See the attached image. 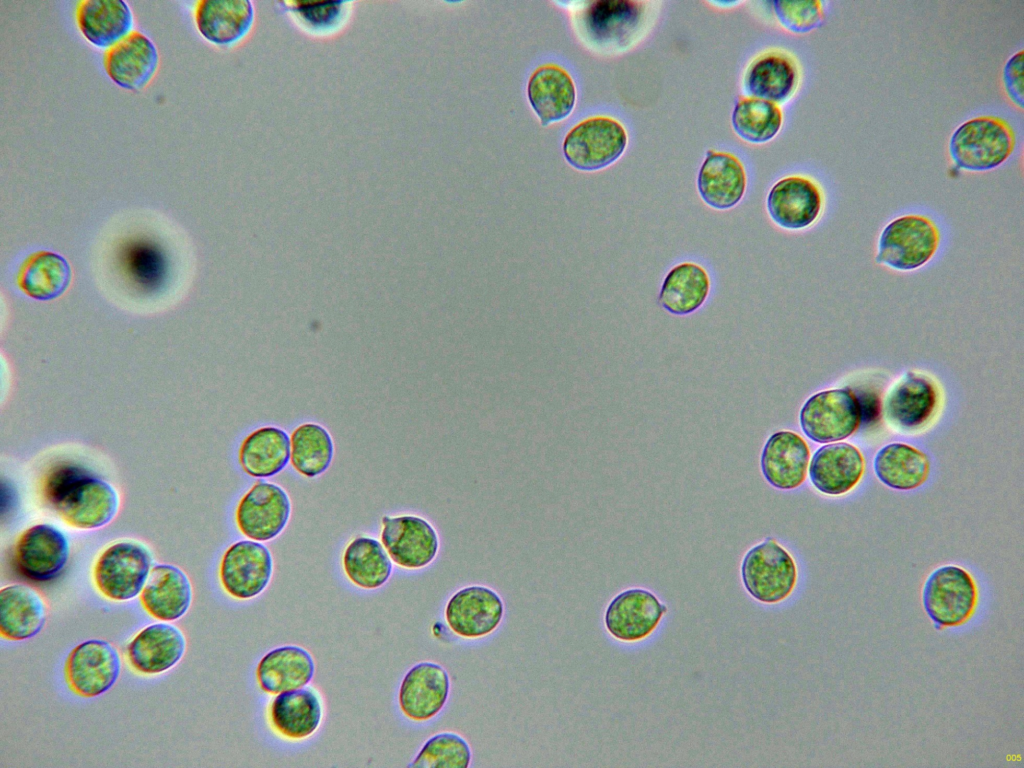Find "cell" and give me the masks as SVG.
<instances>
[{"label": "cell", "instance_id": "obj_37", "mask_svg": "<svg viewBox=\"0 0 1024 768\" xmlns=\"http://www.w3.org/2000/svg\"><path fill=\"white\" fill-rule=\"evenodd\" d=\"M343 568L348 579L363 589H376L391 576L392 562L382 543L370 537H357L346 547Z\"/></svg>", "mask_w": 1024, "mask_h": 768}, {"label": "cell", "instance_id": "obj_31", "mask_svg": "<svg viewBox=\"0 0 1024 768\" xmlns=\"http://www.w3.org/2000/svg\"><path fill=\"white\" fill-rule=\"evenodd\" d=\"M253 15V5L248 0H202L196 4L194 19L197 30L207 41L226 46L246 35Z\"/></svg>", "mask_w": 1024, "mask_h": 768}, {"label": "cell", "instance_id": "obj_30", "mask_svg": "<svg viewBox=\"0 0 1024 768\" xmlns=\"http://www.w3.org/2000/svg\"><path fill=\"white\" fill-rule=\"evenodd\" d=\"M527 95L542 125H547L564 119L572 112L576 88L566 70L555 64H546L530 76Z\"/></svg>", "mask_w": 1024, "mask_h": 768}, {"label": "cell", "instance_id": "obj_35", "mask_svg": "<svg viewBox=\"0 0 1024 768\" xmlns=\"http://www.w3.org/2000/svg\"><path fill=\"white\" fill-rule=\"evenodd\" d=\"M874 472L881 483L895 490H913L928 478L930 461L917 448L904 443L882 447L874 458Z\"/></svg>", "mask_w": 1024, "mask_h": 768}, {"label": "cell", "instance_id": "obj_13", "mask_svg": "<svg viewBox=\"0 0 1024 768\" xmlns=\"http://www.w3.org/2000/svg\"><path fill=\"white\" fill-rule=\"evenodd\" d=\"M291 513L288 494L279 485L258 481L240 500L236 523L241 533L258 542L269 541L286 527Z\"/></svg>", "mask_w": 1024, "mask_h": 768}, {"label": "cell", "instance_id": "obj_14", "mask_svg": "<svg viewBox=\"0 0 1024 768\" xmlns=\"http://www.w3.org/2000/svg\"><path fill=\"white\" fill-rule=\"evenodd\" d=\"M504 603L491 588L473 585L455 592L447 601L444 618L450 630L464 639L493 633L504 616Z\"/></svg>", "mask_w": 1024, "mask_h": 768}, {"label": "cell", "instance_id": "obj_21", "mask_svg": "<svg viewBox=\"0 0 1024 768\" xmlns=\"http://www.w3.org/2000/svg\"><path fill=\"white\" fill-rule=\"evenodd\" d=\"M186 650V638L175 625L151 624L139 631L126 647L130 666L138 673L156 675L174 667Z\"/></svg>", "mask_w": 1024, "mask_h": 768}, {"label": "cell", "instance_id": "obj_6", "mask_svg": "<svg viewBox=\"0 0 1024 768\" xmlns=\"http://www.w3.org/2000/svg\"><path fill=\"white\" fill-rule=\"evenodd\" d=\"M940 243L936 224L922 215H905L882 231L876 262L897 270H914L932 259Z\"/></svg>", "mask_w": 1024, "mask_h": 768}, {"label": "cell", "instance_id": "obj_16", "mask_svg": "<svg viewBox=\"0 0 1024 768\" xmlns=\"http://www.w3.org/2000/svg\"><path fill=\"white\" fill-rule=\"evenodd\" d=\"M382 523L381 543L395 564L405 569H420L435 559L438 535L425 519L385 516Z\"/></svg>", "mask_w": 1024, "mask_h": 768}, {"label": "cell", "instance_id": "obj_29", "mask_svg": "<svg viewBox=\"0 0 1024 768\" xmlns=\"http://www.w3.org/2000/svg\"><path fill=\"white\" fill-rule=\"evenodd\" d=\"M47 618L46 604L32 587L13 584L0 590V635L22 641L37 635Z\"/></svg>", "mask_w": 1024, "mask_h": 768}, {"label": "cell", "instance_id": "obj_24", "mask_svg": "<svg viewBox=\"0 0 1024 768\" xmlns=\"http://www.w3.org/2000/svg\"><path fill=\"white\" fill-rule=\"evenodd\" d=\"M746 186L745 168L735 155L707 153L697 176V189L704 203L718 210L730 209L741 201Z\"/></svg>", "mask_w": 1024, "mask_h": 768}, {"label": "cell", "instance_id": "obj_20", "mask_svg": "<svg viewBox=\"0 0 1024 768\" xmlns=\"http://www.w3.org/2000/svg\"><path fill=\"white\" fill-rule=\"evenodd\" d=\"M810 450L806 441L790 430L776 431L766 440L760 458L765 480L774 488L792 490L806 479Z\"/></svg>", "mask_w": 1024, "mask_h": 768}, {"label": "cell", "instance_id": "obj_5", "mask_svg": "<svg viewBox=\"0 0 1024 768\" xmlns=\"http://www.w3.org/2000/svg\"><path fill=\"white\" fill-rule=\"evenodd\" d=\"M977 603L976 582L960 566L936 568L923 585V608L938 628L963 625L973 616Z\"/></svg>", "mask_w": 1024, "mask_h": 768}, {"label": "cell", "instance_id": "obj_17", "mask_svg": "<svg viewBox=\"0 0 1024 768\" xmlns=\"http://www.w3.org/2000/svg\"><path fill=\"white\" fill-rule=\"evenodd\" d=\"M823 206L821 190L812 179L787 176L770 189L766 208L770 218L779 227L801 230L810 227L819 218Z\"/></svg>", "mask_w": 1024, "mask_h": 768}, {"label": "cell", "instance_id": "obj_32", "mask_svg": "<svg viewBox=\"0 0 1024 768\" xmlns=\"http://www.w3.org/2000/svg\"><path fill=\"white\" fill-rule=\"evenodd\" d=\"M645 3L632 0H598L585 14L588 31L606 45H622L631 40L644 22Z\"/></svg>", "mask_w": 1024, "mask_h": 768}, {"label": "cell", "instance_id": "obj_39", "mask_svg": "<svg viewBox=\"0 0 1024 768\" xmlns=\"http://www.w3.org/2000/svg\"><path fill=\"white\" fill-rule=\"evenodd\" d=\"M731 122L734 132L742 140L761 144L773 139L780 131L783 114L777 104L748 96L735 104Z\"/></svg>", "mask_w": 1024, "mask_h": 768}, {"label": "cell", "instance_id": "obj_19", "mask_svg": "<svg viewBox=\"0 0 1024 768\" xmlns=\"http://www.w3.org/2000/svg\"><path fill=\"white\" fill-rule=\"evenodd\" d=\"M159 62L156 45L139 31H133L104 54V68L109 78L130 91L145 88L156 75Z\"/></svg>", "mask_w": 1024, "mask_h": 768}, {"label": "cell", "instance_id": "obj_22", "mask_svg": "<svg viewBox=\"0 0 1024 768\" xmlns=\"http://www.w3.org/2000/svg\"><path fill=\"white\" fill-rule=\"evenodd\" d=\"M865 461L860 450L846 442L820 447L809 463V477L819 492L838 496L851 491L861 480Z\"/></svg>", "mask_w": 1024, "mask_h": 768}, {"label": "cell", "instance_id": "obj_15", "mask_svg": "<svg viewBox=\"0 0 1024 768\" xmlns=\"http://www.w3.org/2000/svg\"><path fill=\"white\" fill-rule=\"evenodd\" d=\"M667 606L655 594L643 588L620 592L608 604L604 624L608 633L622 642L647 638L659 625Z\"/></svg>", "mask_w": 1024, "mask_h": 768}, {"label": "cell", "instance_id": "obj_25", "mask_svg": "<svg viewBox=\"0 0 1024 768\" xmlns=\"http://www.w3.org/2000/svg\"><path fill=\"white\" fill-rule=\"evenodd\" d=\"M799 68L792 56L771 50L757 56L747 67L743 87L749 97L775 104L788 100L797 89Z\"/></svg>", "mask_w": 1024, "mask_h": 768}, {"label": "cell", "instance_id": "obj_40", "mask_svg": "<svg viewBox=\"0 0 1024 768\" xmlns=\"http://www.w3.org/2000/svg\"><path fill=\"white\" fill-rule=\"evenodd\" d=\"M329 432L319 424L305 423L291 435V464L300 474L313 478L325 472L333 458Z\"/></svg>", "mask_w": 1024, "mask_h": 768}, {"label": "cell", "instance_id": "obj_9", "mask_svg": "<svg viewBox=\"0 0 1024 768\" xmlns=\"http://www.w3.org/2000/svg\"><path fill=\"white\" fill-rule=\"evenodd\" d=\"M70 556L65 534L50 524L28 527L17 538L12 549V563L24 578L46 582L58 577Z\"/></svg>", "mask_w": 1024, "mask_h": 768}, {"label": "cell", "instance_id": "obj_18", "mask_svg": "<svg viewBox=\"0 0 1024 768\" xmlns=\"http://www.w3.org/2000/svg\"><path fill=\"white\" fill-rule=\"evenodd\" d=\"M449 692L447 671L435 662H419L407 671L401 681L399 707L410 720L428 721L444 708Z\"/></svg>", "mask_w": 1024, "mask_h": 768}, {"label": "cell", "instance_id": "obj_23", "mask_svg": "<svg viewBox=\"0 0 1024 768\" xmlns=\"http://www.w3.org/2000/svg\"><path fill=\"white\" fill-rule=\"evenodd\" d=\"M139 599L153 618L163 622L175 621L184 616L191 605V582L179 567L158 564L152 567Z\"/></svg>", "mask_w": 1024, "mask_h": 768}, {"label": "cell", "instance_id": "obj_34", "mask_svg": "<svg viewBox=\"0 0 1024 768\" xmlns=\"http://www.w3.org/2000/svg\"><path fill=\"white\" fill-rule=\"evenodd\" d=\"M291 458V438L277 427L259 428L249 434L239 449V462L244 472L257 478L281 472Z\"/></svg>", "mask_w": 1024, "mask_h": 768}, {"label": "cell", "instance_id": "obj_43", "mask_svg": "<svg viewBox=\"0 0 1024 768\" xmlns=\"http://www.w3.org/2000/svg\"><path fill=\"white\" fill-rule=\"evenodd\" d=\"M343 5V1H306L296 2L292 10L309 26L326 28L338 21Z\"/></svg>", "mask_w": 1024, "mask_h": 768}, {"label": "cell", "instance_id": "obj_26", "mask_svg": "<svg viewBox=\"0 0 1024 768\" xmlns=\"http://www.w3.org/2000/svg\"><path fill=\"white\" fill-rule=\"evenodd\" d=\"M314 673L313 656L297 645L272 649L261 658L256 668L259 687L271 695L304 688L311 682Z\"/></svg>", "mask_w": 1024, "mask_h": 768}, {"label": "cell", "instance_id": "obj_33", "mask_svg": "<svg viewBox=\"0 0 1024 768\" xmlns=\"http://www.w3.org/2000/svg\"><path fill=\"white\" fill-rule=\"evenodd\" d=\"M710 285V277L705 268L694 262H682L666 274L658 302L673 315H688L704 304Z\"/></svg>", "mask_w": 1024, "mask_h": 768}, {"label": "cell", "instance_id": "obj_41", "mask_svg": "<svg viewBox=\"0 0 1024 768\" xmlns=\"http://www.w3.org/2000/svg\"><path fill=\"white\" fill-rule=\"evenodd\" d=\"M472 759L468 742L454 732L430 737L408 765L421 768H467Z\"/></svg>", "mask_w": 1024, "mask_h": 768}, {"label": "cell", "instance_id": "obj_10", "mask_svg": "<svg viewBox=\"0 0 1024 768\" xmlns=\"http://www.w3.org/2000/svg\"><path fill=\"white\" fill-rule=\"evenodd\" d=\"M120 670L117 649L106 640L91 639L70 651L64 665V676L73 693L93 698L112 688Z\"/></svg>", "mask_w": 1024, "mask_h": 768}, {"label": "cell", "instance_id": "obj_28", "mask_svg": "<svg viewBox=\"0 0 1024 768\" xmlns=\"http://www.w3.org/2000/svg\"><path fill=\"white\" fill-rule=\"evenodd\" d=\"M322 718L321 700L312 689L299 688L279 693L269 707L271 727L289 740H303L312 736Z\"/></svg>", "mask_w": 1024, "mask_h": 768}, {"label": "cell", "instance_id": "obj_27", "mask_svg": "<svg viewBox=\"0 0 1024 768\" xmlns=\"http://www.w3.org/2000/svg\"><path fill=\"white\" fill-rule=\"evenodd\" d=\"M76 21L84 38L92 45L110 49L129 34L133 13L122 0H83L76 9Z\"/></svg>", "mask_w": 1024, "mask_h": 768}, {"label": "cell", "instance_id": "obj_36", "mask_svg": "<svg viewBox=\"0 0 1024 768\" xmlns=\"http://www.w3.org/2000/svg\"><path fill=\"white\" fill-rule=\"evenodd\" d=\"M71 268L64 257L50 251L29 255L17 273L19 288L29 297L50 300L59 297L69 286Z\"/></svg>", "mask_w": 1024, "mask_h": 768}, {"label": "cell", "instance_id": "obj_7", "mask_svg": "<svg viewBox=\"0 0 1024 768\" xmlns=\"http://www.w3.org/2000/svg\"><path fill=\"white\" fill-rule=\"evenodd\" d=\"M627 143L626 129L618 120L596 116L581 121L567 133L563 154L573 167L595 171L614 163Z\"/></svg>", "mask_w": 1024, "mask_h": 768}, {"label": "cell", "instance_id": "obj_38", "mask_svg": "<svg viewBox=\"0 0 1024 768\" xmlns=\"http://www.w3.org/2000/svg\"><path fill=\"white\" fill-rule=\"evenodd\" d=\"M120 273L136 288H162L168 280L172 261L166 248L138 242L120 250Z\"/></svg>", "mask_w": 1024, "mask_h": 768}, {"label": "cell", "instance_id": "obj_1", "mask_svg": "<svg viewBox=\"0 0 1024 768\" xmlns=\"http://www.w3.org/2000/svg\"><path fill=\"white\" fill-rule=\"evenodd\" d=\"M41 493L66 524L81 530L107 525L120 505L119 495L109 482L72 463L52 467L42 481Z\"/></svg>", "mask_w": 1024, "mask_h": 768}, {"label": "cell", "instance_id": "obj_8", "mask_svg": "<svg viewBox=\"0 0 1024 768\" xmlns=\"http://www.w3.org/2000/svg\"><path fill=\"white\" fill-rule=\"evenodd\" d=\"M861 420L859 400L847 388L824 390L810 396L799 413L802 431L816 443H832L850 437Z\"/></svg>", "mask_w": 1024, "mask_h": 768}, {"label": "cell", "instance_id": "obj_3", "mask_svg": "<svg viewBox=\"0 0 1024 768\" xmlns=\"http://www.w3.org/2000/svg\"><path fill=\"white\" fill-rule=\"evenodd\" d=\"M741 579L745 590L756 601L777 604L794 591L797 565L788 550L775 538L767 537L744 555Z\"/></svg>", "mask_w": 1024, "mask_h": 768}, {"label": "cell", "instance_id": "obj_12", "mask_svg": "<svg viewBox=\"0 0 1024 768\" xmlns=\"http://www.w3.org/2000/svg\"><path fill=\"white\" fill-rule=\"evenodd\" d=\"M273 575L270 550L254 540L232 544L223 554L219 579L225 592L237 600L252 599L261 594Z\"/></svg>", "mask_w": 1024, "mask_h": 768}, {"label": "cell", "instance_id": "obj_11", "mask_svg": "<svg viewBox=\"0 0 1024 768\" xmlns=\"http://www.w3.org/2000/svg\"><path fill=\"white\" fill-rule=\"evenodd\" d=\"M939 401L934 380L918 372H907L889 389L883 403L884 417L897 430L919 431L933 420Z\"/></svg>", "mask_w": 1024, "mask_h": 768}, {"label": "cell", "instance_id": "obj_4", "mask_svg": "<svg viewBox=\"0 0 1024 768\" xmlns=\"http://www.w3.org/2000/svg\"><path fill=\"white\" fill-rule=\"evenodd\" d=\"M152 566L150 550L134 540H120L97 557L92 578L98 592L111 601H128L139 595Z\"/></svg>", "mask_w": 1024, "mask_h": 768}, {"label": "cell", "instance_id": "obj_44", "mask_svg": "<svg viewBox=\"0 0 1024 768\" xmlns=\"http://www.w3.org/2000/svg\"><path fill=\"white\" fill-rule=\"evenodd\" d=\"M1004 90L1011 102L1023 108V51L1013 54L1005 63L1002 74Z\"/></svg>", "mask_w": 1024, "mask_h": 768}, {"label": "cell", "instance_id": "obj_42", "mask_svg": "<svg viewBox=\"0 0 1024 768\" xmlns=\"http://www.w3.org/2000/svg\"><path fill=\"white\" fill-rule=\"evenodd\" d=\"M772 5L779 23L793 33H808L824 20L823 2L819 0L773 1Z\"/></svg>", "mask_w": 1024, "mask_h": 768}, {"label": "cell", "instance_id": "obj_2", "mask_svg": "<svg viewBox=\"0 0 1024 768\" xmlns=\"http://www.w3.org/2000/svg\"><path fill=\"white\" fill-rule=\"evenodd\" d=\"M1015 133L1002 118L978 116L956 128L950 137L948 152L960 169L989 171L1002 165L1013 153Z\"/></svg>", "mask_w": 1024, "mask_h": 768}]
</instances>
